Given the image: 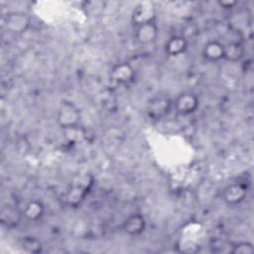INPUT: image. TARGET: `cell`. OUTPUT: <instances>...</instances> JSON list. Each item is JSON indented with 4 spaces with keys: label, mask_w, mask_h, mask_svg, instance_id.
I'll return each mask as SVG.
<instances>
[{
    "label": "cell",
    "mask_w": 254,
    "mask_h": 254,
    "mask_svg": "<svg viewBox=\"0 0 254 254\" xmlns=\"http://www.w3.org/2000/svg\"><path fill=\"white\" fill-rule=\"evenodd\" d=\"M248 193V187L244 183H232L224 188L222 191L223 201L230 205H238L246 198Z\"/></svg>",
    "instance_id": "cell-7"
},
{
    "label": "cell",
    "mask_w": 254,
    "mask_h": 254,
    "mask_svg": "<svg viewBox=\"0 0 254 254\" xmlns=\"http://www.w3.org/2000/svg\"><path fill=\"white\" fill-rule=\"evenodd\" d=\"M159 36V28L155 22L135 27V40L142 46H148L156 42Z\"/></svg>",
    "instance_id": "cell-9"
},
{
    "label": "cell",
    "mask_w": 254,
    "mask_h": 254,
    "mask_svg": "<svg viewBox=\"0 0 254 254\" xmlns=\"http://www.w3.org/2000/svg\"><path fill=\"white\" fill-rule=\"evenodd\" d=\"M157 9L152 1H142L138 3L131 14V20L135 27L155 22Z\"/></svg>",
    "instance_id": "cell-5"
},
{
    "label": "cell",
    "mask_w": 254,
    "mask_h": 254,
    "mask_svg": "<svg viewBox=\"0 0 254 254\" xmlns=\"http://www.w3.org/2000/svg\"><path fill=\"white\" fill-rule=\"evenodd\" d=\"M146 219L140 213H133L127 216L123 221L122 228L126 234L129 236H139L146 229Z\"/></svg>",
    "instance_id": "cell-10"
},
{
    "label": "cell",
    "mask_w": 254,
    "mask_h": 254,
    "mask_svg": "<svg viewBox=\"0 0 254 254\" xmlns=\"http://www.w3.org/2000/svg\"><path fill=\"white\" fill-rule=\"evenodd\" d=\"M22 213L26 220L31 222L38 221L45 213V205L39 199H32L26 203Z\"/></svg>",
    "instance_id": "cell-13"
},
{
    "label": "cell",
    "mask_w": 254,
    "mask_h": 254,
    "mask_svg": "<svg viewBox=\"0 0 254 254\" xmlns=\"http://www.w3.org/2000/svg\"><path fill=\"white\" fill-rule=\"evenodd\" d=\"M23 216L22 211H19L15 205L5 204L0 210V221L6 226H15Z\"/></svg>",
    "instance_id": "cell-15"
},
{
    "label": "cell",
    "mask_w": 254,
    "mask_h": 254,
    "mask_svg": "<svg viewBox=\"0 0 254 254\" xmlns=\"http://www.w3.org/2000/svg\"><path fill=\"white\" fill-rule=\"evenodd\" d=\"M223 45L224 44L215 40L208 41L201 50L202 58L209 63H215L223 60Z\"/></svg>",
    "instance_id": "cell-11"
},
{
    "label": "cell",
    "mask_w": 254,
    "mask_h": 254,
    "mask_svg": "<svg viewBox=\"0 0 254 254\" xmlns=\"http://www.w3.org/2000/svg\"><path fill=\"white\" fill-rule=\"evenodd\" d=\"M199 106L197 95L190 91L180 93L173 101V107L181 115H190L194 113Z\"/></svg>",
    "instance_id": "cell-6"
},
{
    "label": "cell",
    "mask_w": 254,
    "mask_h": 254,
    "mask_svg": "<svg viewBox=\"0 0 254 254\" xmlns=\"http://www.w3.org/2000/svg\"><path fill=\"white\" fill-rule=\"evenodd\" d=\"M254 252V246L249 241H239L232 246V254H252Z\"/></svg>",
    "instance_id": "cell-17"
},
{
    "label": "cell",
    "mask_w": 254,
    "mask_h": 254,
    "mask_svg": "<svg viewBox=\"0 0 254 254\" xmlns=\"http://www.w3.org/2000/svg\"><path fill=\"white\" fill-rule=\"evenodd\" d=\"M217 4L220 8L224 10H231L238 4V2L235 0H219Z\"/></svg>",
    "instance_id": "cell-18"
},
{
    "label": "cell",
    "mask_w": 254,
    "mask_h": 254,
    "mask_svg": "<svg viewBox=\"0 0 254 254\" xmlns=\"http://www.w3.org/2000/svg\"><path fill=\"white\" fill-rule=\"evenodd\" d=\"M4 28L11 34L22 35L31 26V17L23 11H11L4 16Z\"/></svg>",
    "instance_id": "cell-3"
},
{
    "label": "cell",
    "mask_w": 254,
    "mask_h": 254,
    "mask_svg": "<svg viewBox=\"0 0 254 254\" xmlns=\"http://www.w3.org/2000/svg\"><path fill=\"white\" fill-rule=\"evenodd\" d=\"M56 120L58 125L64 131L78 128L81 120L79 108L71 101H63L57 111Z\"/></svg>",
    "instance_id": "cell-1"
},
{
    "label": "cell",
    "mask_w": 254,
    "mask_h": 254,
    "mask_svg": "<svg viewBox=\"0 0 254 254\" xmlns=\"http://www.w3.org/2000/svg\"><path fill=\"white\" fill-rule=\"evenodd\" d=\"M21 247L24 251L28 253L37 254L42 252V243L41 241L35 236H25L21 240Z\"/></svg>",
    "instance_id": "cell-16"
},
{
    "label": "cell",
    "mask_w": 254,
    "mask_h": 254,
    "mask_svg": "<svg viewBox=\"0 0 254 254\" xmlns=\"http://www.w3.org/2000/svg\"><path fill=\"white\" fill-rule=\"evenodd\" d=\"M173 107V101L167 94H156L148 102L147 114L153 120L165 118Z\"/></svg>",
    "instance_id": "cell-4"
},
{
    "label": "cell",
    "mask_w": 254,
    "mask_h": 254,
    "mask_svg": "<svg viewBox=\"0 0 254 254\" xmlns=\"http://www.w3.org/2000/svg\"><path fill=\"white\" fill-rule=\"evenodd\" d=\"M134 67L126 62L116 64L110 70V79L119 85H126L135 79Z\"/></svg>",
    "instance_id": "cell-8"
},
{
    "label": "cell",
    "mask_w": 254,
    "mask_h": 254,
    "mask_svg": "<svg viewBox=\"0 0 254 254\" xmlns=\"http://www.w3.org/2000/svg\"><path fill=\"white\" fill-rule=\"evenodd\" d=\"M91 186H92V179L90 176L84 175V176L76 177L74 181L70 184V188L66 192V196H65L66 202L70 206L78 205L87 194Z\"/></svg>",
    "instance_id": "cell-2"
},
{
    "label": "cell",
    "mask_w": 254,
    "mask_h": 254,
    "mask_svg": "<svg viewBox=\"0 0 254 254\" xmlns=\"http://www.w3.org/2000/svg\"><path fill=\"white\" fill-rule=\"evenodd\" d=\"M188 46V40L184 36L176 35L166 42L165 53L170 57H178L187 51Z\"/></svg>",
    "instance_id": "cell-12"
},
{
    "label": "cell",
    "mask_w": 254,
    "mask_h": 254,
    "mask_svg": "<svg viewBox=\"0 0 254 254\" xmlns=\"http://www.w3.org/2000/svg\"><path fill=\"white\" fill-rule=\"evenodd\" d=\"M245 56V48L240 42H230L223 45V60L237 63Z\"/></svg>",
    "instance_id": "cell-14"
}]
</instances>
